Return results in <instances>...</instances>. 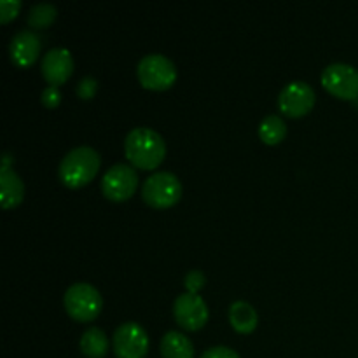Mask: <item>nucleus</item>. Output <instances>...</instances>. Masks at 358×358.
<instances>
[{
	"label": "nucleus",
	"instance_id": "obj_11",
	"mask_svg": "<svg viewBox=\"0 0 358 358\" xmlns=\"http://www.w3.org/2000/svg\"><path fill=\"white\" fill-rule=\"evenodd\" d=\"M42 77L49 83V86H62L70 79L73 72L72 52L66 48H55L48 51L42 58Z\"/></svg>",
	"mask_w": 358,
	"mask_h": 358
},
{
	"label": "nucleus",
	"instance_id": "obj_8",
	"mask_svg": "<svg viewBox=\"0 0 358 358\" xmlns=\"http://www.w3.org/2000/svg\"><path fill=\"white\" fill-rule=\"evenodd\" d=\"M325 90L341 100L358 98V70L348 63H331L322 72Z\"/></svg>",
	"mask_w": 358,
	"mask_h": 358
},
{
	"label": "nucleus",
	"instance_id": "obj_17",
	"mask_svg": "<svg viewBox=\"0 0 358 358\" xmlns=\"http://www.w3.org/2000/svg\"><path fill=\"white\" fill-rule=\"evenodd\" d=\"M259 136L268 145H276L287 136V124L280 115H266L259 124Z\"/></svg>",
	"mask_w": 358,
	"mask_h": 358
},
{
	"label": "nucleus",
	"instance_id": "obj_1",
	"mask_svg": "<svg viewBox=\"0 0 358 358\" xmlns=\"http://www.w3.org/2000/svg\"><path fill=\"white\" fill-rule=\"evenodd\" d=\"M124 152L129 164L140 170H154L166 156V142L152 128L140 126L126 135Z\"/></svg>",
	"mask_w": 358,
	"mask_h": 358
},
{
	"label": "nucleus",
	"instance_id": "obj_10",
	"mask_svg": "<svg viewBox=\"0 0 358 358\" xmlns=\"http://www.w3.org/2000/svg\"><path fill=\"white\" fill-rule=\"evenodd\" d=\"M173 315L185 331H199L208 322V306L199 294L185 292L175 299Z\"/></svg>",
	"mask_w": 358,
	"mask_h": 358
},
{
	"label": "nucleus",
	"instance_id": "obj_7",
	"mask_svg": "<svg viewBox=\"0 0 358 358\" xmlns=\"http://www.w3.org/2000/svg\"><path fill=\"white\" fill-rule=\"evenodd\" d=\"M112 348L117 358H143L149 352V336L136 322H124L115 329Z\"/></svg>",
	"mask_w": 358,
	"mask_h": 358
},
{
	"label": "nucleus",
	"instance_id": "obj_15",
	"mask_svg": "<svg viewBox=\"0 0 358 358\" xmlns=\"http://www.w3.org/2000/svg\"><path fill=\"white\" fill-rule=\"evenodd\" d=\"M163 358H194V345L178 331H168L161 339Z\"/></svg>",
	"mask_w": 358,
	"mask_h": 358
},
{
	"label": "nucleus",
	"instance_id": "obj_14",
	"mask_svg": "<svg viewBox=\"0 0 358 358\" xmlns=\"http://www.w3.org/2000/svg\"><path fill=\"white\" fill-rule=\"evenodd\" d=\"M229 322L233 329L240 334H250L259 324L255 308L247 301H234L229 306Z\"/></svg>",
	"mask_w": 358,
	"mask_h": 358
},
{
	"label": "nucleus",
	"instance_id": "obj_18",
	"mask_svg": "<svg viewBox=\"0 0 358 358\" xmlns=\"http://www.w3.org/2000/svg\"><path fill=\"white\" fill-rule=\"evenodd\" d=\"M58 16V9L56 6L49 2H38L35 6H31V9L28 10L27 23L31 28H48L51 27L52 21Z\"/></svg>",
	"mask_w": 358,
	"mask_h": 358
},
{
	"label": "nucleus",
	"instance_id": "obj_3",
	"mask_svg": "<svg viewBox=\"0 0 358 358\" xmlns=\"http://www.w3.org/2000/svg\"><path fill=\"white\" fill-rule=\"evenodd\" d=\"M142 198L152 208H170L177 205L182 198L180 180L171 171H154L143 182Z\"/></svg>",
	"mask_w": 358,
	"mask_h": 358
},
{
	"label": "nucleus",
	"instance_id": "obj_12",
	"mask_svg": "<svg viewBox=\"0 0 358 358\" xmlns=\"http://www.w3.org/2000/svg\"><path fill=\"white\" fill-rule=\"evenodd\" d=\"M42 42L35 31L31 30H20L14 34L9 44V55L13 63L17 66H30L37 62L41 56Z\"/></svg>",
	"mask_w": 358,
	"mask_h": 358
},
{
	"label": "nucleus",
	"instance_id": "obj_5",
	"mask_svg": "<svg viewBox=\"0 0 358 358\" xmlns=\"http://www.w3.org/2000/svg\"><path fill=\"white\" fill-rule=\"evenodd\" d=\"M136 76L140 84L147 90L163 91L173 86L177 80V66L168 56L152 52L140 59L136 65Z\"/></svg>",
	"mask_w": 358,
	"mask_h": 358
},
{
	"label": "nucleus",
	"instance_id": "obj_13",
	"mask_svg": "<svg viewBox=\"0 0 358 358\" xmlns=\"http://www.w3.org/2000/svg\"><path fill=\"white\" fill-rule=\"evenodd\" d=\"M24 185L20 175L10 166H2L0 170V201L3 210H10L23 201Z\"/></svg>",
	"mask_w": 358,
	"mask_h": 358
},
{
	"label": "nucleus",
	"instance_id": "obj_16",
	"mask_svg": "<svg viewBox=\"0 0 358 358\" xmlns=\"http://www.w3.org/2000/svg\"><path fill=\"white\" fill-rule=\"evenodd\" d=\"M79 346L87 358H103L110 350V341L100 327H90L80 336Z\"/></svg>",
	"mask_w": 358,
	"mask_h": 358
},
{
	"label": "nucleus",
	"instance_id": "obj_19",
	"mask_svg": "<svg viewBox=\"0 0 358 358\" xmlns=\"http://www.w3.org/2000/svg\"><path fill=\"white\" fill-rule=\"evenodd\" d=\"M205 283H206V276L203 275L199 269H192V271H189L187 275H185L184 285L185 289H187V292L198 294L199 290L205 287Z\"/></svg>",
	"mask_w": 358,
	"mask_h": 358
},
{
	"label": "nucleus",
	"instance_id": "obj_9",
	"mask_svg": "<svg viewBox=\"0 0 358 358\" xmlns=\"http://www.w3.org/2000/svg\"><path fill=\"white\" fill-rule=\"evenodd\" d=\"M315 90L304 80H292L278 94V108L289 117H303L313 108Z\"/></svg>",
	"mask_w": 358,
	"mask_h": 358
},
{
	"label": "nucleus",
	"instance_id": "obj_22",
	"mask_svg": "<svg viewBox=\"0 0 358 358\" xmlns=\"http://www.w3.org/2000/svg\"><path fill=\"white\" fill-rule=\"evenodd\" d=\"M41 101H42V105L48 108L58 107L59 101H62V93H59V87L45 86L44 91H42V94H41Z\"/></svg>",
	"mask_w": 358,
	"mask_h": 358
},
{
	"label": "nucleus",
	"instance_id": "obj_4",
	"mask_svg": "<svg viewBox=\"0 0 358 358\" xmlns=\"http://www.w3.org/2000/svg\"><path fill=\"white\" fill-rule=\"evenodd\" d=\"M65 310L73 320L93 322L100 315L103 299L96 287L86 282H77L70 285L65 292Z\"/></svg>",
	"mask_w": 358,
	"mask_h": 358
},
{
	"label": "nucleus",
	"instance_id": "obj_6",
	"mask_svg": "<svg viewBox=\"0 0 358 358\" xmlns=\"http://www.w3.org/2000/svg\"><path fill=\"white\" fill-rule=\"evenodd\" d=\"M138 187V173L131 164L117 163L101 177V191L110 201H126Z\"/></svg>",
	"mask_w": 358,
	"mask_h": 358
},
{
	"label": "nucleus",
	"instance_id": "obj_21",
	"mask_svg": "<svg viewBox=\"0 0 358 358\" xmlns=\"http://www.w3.org/2000/svg\"><path fill=\"white\" fill-rule=\"evenodd\" d=\"M96 91H98V80L91 76L83 77V79L79 80V84H77V94H79L83 100H91V98L96 94Z\"/></svg>",
	"mask_w": 358,
	"mask_h": 358
},
{
	"label": "nucleus",
	"instance_id": "obj_20",
	"mask_svg": "<svg viewBox=\"0 0 358 358\" xmlns=\"http://www.w3.org/2000/svg\"><path fill=\"white\" fill-rule=\"evenodd\" d=\"M21 0H2L0 2V23H9L20 14Z\"/></svg>",
	"mask_w": 358,
	"mask_h": 358
},
{
	"label": "nucleus",
	"instance_id": "obj_23",
	"mask_svg": "<svg viewBox=\"0 0 358 358\" xmlns=\"http://www.w3.org/2000/svg\"><path fill=\"white\" fill-rule=\"evenodd\" d=\"M199 358H240V355L229 346H213V348L205 350Z\"/></svg>",
	"mask_w": 358,
	"mask_h": 358
},
{
	"label": "nucleus",
	"instance_id": "obj_2",
	"mask_svg": "<svg viewBox=\"0 0 358 358\" xmlns=\"http://www.w3.org/2000/svg\"><path fill=\"white\" fill-rule=\"evenodd\" d=\"M101 157L98 150L90 145H80L69 150L58 168V177L66 187H84L96 177Z\"/></svg>",
	"mask_w": 358,
	"mask_h": 358
}]
</instances>
